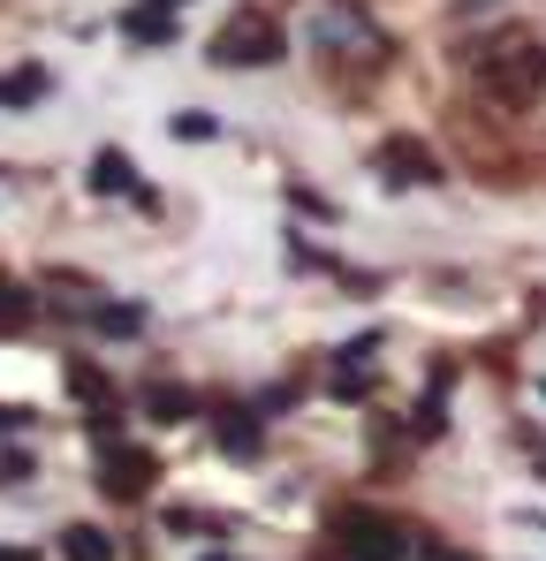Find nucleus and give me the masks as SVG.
I'll list each match as a JSON object with an SVG mask.
<instances>
[{"label": "nucleus", "instance_id": "nucleus-17", "mask_svg": "<svg viewBox=\"0 0 546 561\" xmlns=\"http://www.w3.org/2000/svg\"><path fill=\"white\" fill-rule=\"evenodd\" d=\"M205 561H228V554H205Z\"/></svg>", "mask_w": 546, "mask_h": 561}, {"label": "nucleus", "instance_id": "nucleus-18", "mask_svg": "<svg viewBox=\"0 0 546 561\" xmlns=\"http://www.w3.org/2000/svg\"><path fill=\"white\" fill-rule=\"evenodd\" d=\"M539 394H546V379H539Z\"/></svg>", "mask_w": 546, "mask_h": 561}, {"label": "nucleus", "instance_id": "nucleus-6", "mask_svg": "<svg viewBox=\"0 0 546 561\" xmlns=\"http://www.w3.org/2000/svg\"><path fill=\"white\" fill-rule=\"evenodd\" d=\"M91 190H99V197H114V190H137V160H129L122 145L91 152ZM137 197H145V190H137Z\"/></svg>", "mask_w": 546, "mask_h": 561}, {"label": "nucleus", "instance_id": "nucleus-4", "mask_svg": "<svg viewBox=\"0 0 546 561\" xmlns=\"http://www.w3.org/2000/svg\"><path fill=\"white\" fill-rule=\"evenodd\" d=\"M379 168H387V183H448L441 160H433V145H418V137H387Z\"/></svg>", "mask_w": 546, "mask_h": 561}, {"label": "nucleus", "instance_id": "nucleus-1", "mask_svg": "<svg viewBox=\"0 0 546 561\" xmlns=\"http://www.w3.org/2000/svg\"><path fill=\"white\" fill-rule=\"evenodd\" d=\"M281 54H288V31H281V15H266V8H236L213 31V61L220 69H273Z\"/></svg>", "mask_w": 546, "mask_h": 561}, {"label": "nucleus", "instance_id": "nucleus-14", "mask_svg": "<svg viewBox=\"0 0 546 561\" xmlns=\"http://www.w3.org/2000/svg\"><path fill=\"white\" fill-rule=\"evenodd\" d=\"M15 425H31V410H15V402H0V433H15Z\"/></svg>", "mask_w": 546, "mask_h": 561}, {"label": "nucleus", "instance_id": "nucleus-3", "mask_svg": "<svg viewBox=\"0 0 546 561\" xmlns=\"http://www.w3.org/2000/svg\"><path fill=\"white\" fill-rule=\"evenodd\" d=\"M152 478H160V463H152L145 448H114V456L99 463V493H106V501H145Z\"/></svg>", "mask_w": 546, "mask_h": 561}, {"label": "nucleus", "instance_id": "nucleus-13", "mask_svg": "<svg viewBox=\"0 0 546 561\" xmlns=\"http://www.w3.org/2000/svg\"><path fill=\"white\" fill-rule=\"evenodd\" d=\"M213 129H220V122H213V114H197V106H190V114H175V137H190V145H205Z\"/></svg>", "mask_w": 546, "mask_h": 561}, {"label": "nucleus", "instance_id": "nucleus-5", "mask_svg": "<svg viewBox=\"0 0 546 561\" xmlns=\"http://www.w3.org/2000/svg\"><path fill=\"white\" fill-rule=\"evenodd\" d=\"M46 92H54V69L46 61H23V69L0 77V114H23V106H38Z\"/></svg>", "mask_w": 546, "mask_h": 561}, {"label": "nucleus", "instance_id": "nucleus-15", "mask_svg": "<svg viewBox=\"0 0 546 561\" xmlns=\"http://www.w3.org/2000/svg\"><path fill=\"white\" fill-rule=\"evenodd\" d=\"M418 561H470V554H448V547H418Z\"/></svg>", "mask_w": 546, "mask_h": 561}, {"label": "nucleus", "instance_id": "nucleus-9", "mask_svg": "<svg viewBox=\"0 0 546 561\" xmlns=\"http://www.w3.org/2000/svg\"><path fill=\"white\" fill-rule=\"evenodd\" d=\"M31 319H38V304H31V288H15V280H0V334H31Z\"/></svg>", "mask_w": 546, "mask_h": 561}, {"label": "nucleus", "instance_id": "nucleus-11", "mask_svg": "<svg viewBox=\"0 0 546 561\" xmlns=\"http://www.w3.org/2000/svg\"><path fill=\"white\" fill-rule=\"evenodd\" d=\"M220 448H228V456H259V425H251V410H228V417H220Z\"/></svg>", "mask_w": 546, "mask_h": 561}, {"label": "nucleus", "instance_id": "nucleus-10", "mask_svg": "<svg viewBox=\"0 0 546 561\" xmlns=\"http://www.w3.org/2000/svg\"><path fill=\"white\" fill-rule=\"evenodd\" d=\"M84 319L99 334H145V304H91Z\"/></svg>", "mask_w": 546, "mask_h": 561}, {"label": "nucleus", "instance_id": "nucleus-2", "mask_svg": "<svg viewBox=\"0 0 546 561\" xmlns=\"http://www.w3.org/2000/svg\"><path fill=\"white\" fill-rule=\"evenodd\" d=\"M334 554H342V561H410V554H418V539H402L387 516L350 508V516H334Z\"/></svg>", "mask_w": 546, "mask_h": 561}, {"label": "nucleus", "instance_id": "nucleus-8", "mask_svg": "<svg viewBox=\"0 0 546 561\" xmlns=\"http://www.w3.org/2000/svg\"><path fill=\"white\" fill-rule=\"evenodd\" d=\"M61 561H114V539L99 524H69L61 531Z\"/></svg>", "mask_w": 546, "mask_h": 561}, {"label": "nucleus", "instance_id": "nucleus-16", "mask_svg": "<svg viewBox=\"0 0 546 561\" xmlns=\"http://www.w3.org/2000/svg\"><path fill=\"white\" fill-rule=\"evenodd\" d=\"M0 561H38V554H23V547H0Z\"/></svg>", "mask_w": 546, "mask_h": 561}, {"label": "nucleus", "instance_id": "nucleus-7", "mask_svg": "<svg viewBox=\"0 0 546 561\" xmlns=\"http://www.w3.org/2000/svg\"><path fill=\"white\" fill-rule=\"evenodd\" d=\"M122 31H129L137 46H168V38H175V15L152 0V8H129V15H122Z\"/></svg>", "mask_w": 546, "mask_h": 561}, {"label": "nucleus", "instance_id": "nucleus-12", "mask_svg": "<svg viewBox=\"0 0 546 561\" xmlns=\"http://www.w3.org/2000/svg\"><path fill=\"white\" fill-rule=\"evenodd\" d=\"M145 410H152V417H160V425H182V417H190V410H197V402H190V394H182V387H152V394H145Z\"/></svg>", "mask_w": 546, "mask_h": 561}]
</instances>
